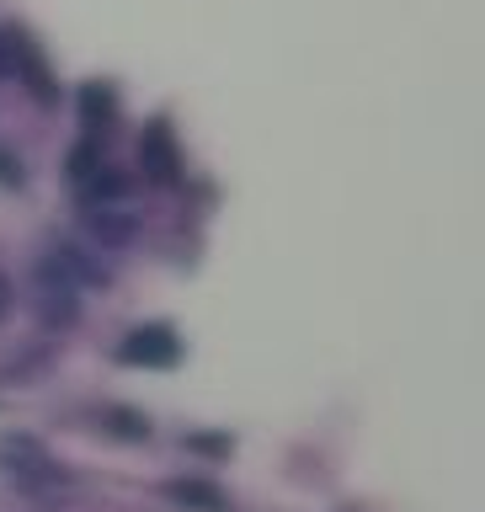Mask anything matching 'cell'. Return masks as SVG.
I'll list each match as a JSON object with an SVG mask.
<instances>
[{
    "label": "cell",
    "instance_id": "6da1fadb",
    "mask_svg": "<svg viewBox=\"0 0 485 512\" xmlns=\"http://www.w3.org/2000/svg\"><path fill=\"white\" fill-rule=\"evenodd\" d=\"M0 470H6L22 491H54L64 486V470L54 464V454L27 438V432H11V438H0Z\"/></svg>",
    "mask_w": 485,
    "mask_h": 512
},
{
    "label": "cell",
    "instance_id": "7a4b0ae2",
    "mask_svg": "<svg viewBox=\"0 0 485 512\" xmlns=\"http://www.w3.org/2000/svg\"><path fill=\"white\" fill-rule=\"evenodd\" d=\"M118 363L123 368H176V363H182V336H176L166 320L134 326L118 342Z\"/></svg>",
    "mask_w": 485,
    "mask_h": 512
},
{
    "label": "cell",
    "instance_id": "3957f363",
    "mask_svg": "<svg viewBox=\"0 0 485 512\" xmlns=\"http://www.w3.org/2000/svg\"><path fill=\"white\" fill-rule=\"evenodd\" d=\"M139 160H144V171H150V182H160V187L176 182V171H182V155H176V139H171L166 123H150V128H144Z\"/></svg>",
    "mask_w": 485,
    "mask_h": 512
},
{
    "label": "cell",
    "instance_id": "277c9868",
    "mask_svg": "<svg viewBox=\"0 0 485 512\" xmlns=\"http://www.w3.org/2000/svg\"><path fill=\"white\" fill-rule=\"evenodd\" d=\"M166 496L187 512H230V496H224L214 480H171Z\"/></svg>",
    "mask_w": 485,
    "mask_h": 512
},
{
    "label": "cell",
    "instance_id": "5b68a950",
    "mask_svg": "<svg viewBox=\"0 0 485 512\" xmlns=\"http://www.w3.org/2000/svg\"><path fill=\"white\" fill-rule=\"evenodd\" d=\"M112 118H118V96H112V86H102V80L80 86V123H86V134H107Z\"/></svg>",
    "mask_w": 485,
    "mask_h": 512
},
{
    "label": "cell",
    "instance_id": "8992f818",
    "mask_svg": "<svg viewBox=\"0 0 485 512\" xmlns=\"http://www.w3.org/2000/svg\"><path fill=\"white\" fill-rule=\"evenodd\" d=\"M128 192H134V176L107 171V166H96L86 182H80V198H86V208H96V203H123Z\"/></svg>",
    "mask_w": 485,
    "mask_h": 512
},
{
    "label": "cell",
    "instance_id": "52a82bcc",
    "mask_svg": "<svg viewBox=\"0 0 485 512\" xmlns=\"http://www.w3.org/2000/svg\"><path fill=\"white\" fill-rule=\"evenodd\" d=\"M86 230L102 240V246H128V240H134V219H128V214H112L107 203H96L91 214H86Z\"/></svg>",
    "mask_w": 485,
    "mask_h": 512
},
{
    "label": "cell",
    "instance_id": "ba28073f",
    "mask_svg": "<svg viewBox=\"0 0 485 512\" xmlns=\"http://www.w3.org/2000/svg\"><path fill=\"white\" fill-rule=\"evenodd\" d=\"M102 422L118 432V438H128V443H150V416L144 411H123V406H107L102 411Z\"/></svg>",
    "mask_w": 485,
    "mask_h": 512
},
{
    "label": "cell",
    "instance_id": "9c48e42d",
    "mask_svg": "<svg viewBox=\"0 0 485 512\" xmlns=\"http://www.w3.org/2000/svg\"><path fill=\"white\" fill-rule=\"evenodd\" d=\"M96 166H102L96 144H75V150H70V176H75V182H86V176H91Z\"/></svg>",
    "mask_w": 485,
    "mask_h": 512
},
{
    "label": "cell",
    "instance_id": "30bf717a",
    "mask_svg": "<svg viewBox=\"0 0 485 512\" xmlns=\"http://www.w3.org/2000/svg\"><path fill=\"white\" fill-rule=\"evenodd\" d=\"M0 187H22V160L11 150H0Z\"/></svg>",
    "mask_w": 485,
    "mask_h": 512
},
{
    "label": "cell",
    "instance_id": "8fae6325",
    "mask_svg": "<svg viewBox=\"0 0 485 512\" xmlns=\"http://www.w3.org/2000/svg\"><path fill=\"white\" fill-rule=\"evenodd\" d=\"M192 448H203V454H230V438H192Z\"/></svg>",
    "mask_w": 485,
    "mask_h": 512
},
{
    "label": "cell",
    "instance_id": "7c38bea8",
    "mask_svg": "<svg viewBox=\"0 0 485 512\" xmlns=\"http://www.w3.org/2000/svg\"><path fill=\"white\" fill-rule=\"evenodd\" d=\"M6 310H11V283L0 278V315H6Z\"/></svg>",
    "mask_w": 485,
    "mask_h": 512
}]
</instances>
